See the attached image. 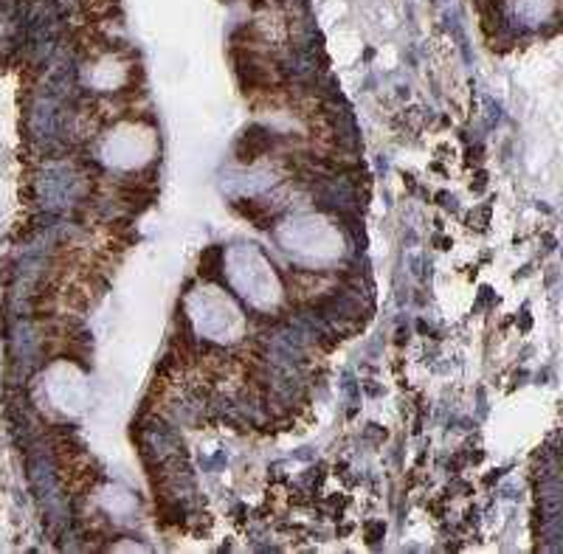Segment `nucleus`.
I'll use <instances>...</instances> for the list:
<instances>
[{
    "label": "nucleus",
    "instance_id": "obj_1",
    "mask_svg": "<svg viewBox=\"0 0 563 554\" xmlns=\"http://www.w3.org/2000/svg\"><path fill=\"white\" fill-rule=\"evenodd\" d=\"M273 135L268 133V130H262V127H248L245 130V135L240 138V144H237V158L242 163H253V160H259L262 155H268L270 150H273Z\"/></svg>",
    "mask_w": 563,
    "mask_h": 554
},
{
    "label": "nucleus",
    "instance_id": "obj_3",
    "mask_svg": "<svg viewBox=\"0 0 563 554\" xmlns=\"http://www.w3.org/2000/svg\"><path fill=\"white\" fill-rule=\"evenodd\" d=\"M234 209H237L240 214H245L251 223H256V228H268V226H265V223H268V209L259 206L256 200H237Z\"/></svg>",
    "mask_w": 563,
    "mask_h": 554
},
{
    "label": "nucleus",
    "instance_id": "obj_2",
    "mask_svg": "<svg viewBox=\"0 0 563 554\" xmlns=\"http://www.w3.org/2000/svg\"><path fill=\"white\" fill-rule=\"evenodd\" d=\"M220 267H223V250L217 245L206 248L200 253V276L203 279H217L220 276Z\"/></svg>",
    "mask_w": 563,
    "mask_h": 554
}]
</instances>
